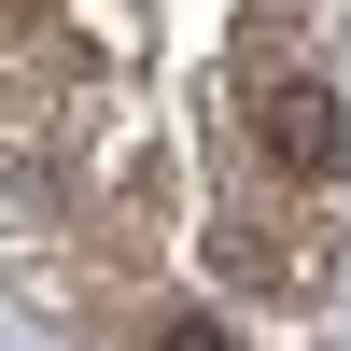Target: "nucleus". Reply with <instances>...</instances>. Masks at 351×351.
Listing matches in <instances>:
<instances>
[{
    "mask_svg": "<svg viewBox=\"0 0 351 351\" xmlns=\"http://www.w3.org/2000/svg\"><path fill=\"white\" fill-rule=\"evenodd\" d=\"M253 141H267V155L295 169V183H337V169H351V112H337L324 84H309V71L253 84Z\"/></svg>",
    "mask_w": 351,
    "mask_h": 351,
    "instance_id": "f257e3e1",
    "label": "nucleus"
},
{
    "mask_svg": "<svg viewBox=\"0 0 351 351\" xmlns=\"http://www.w3.org/2000/svg\"><path fill=\"white\" fill-rule=\"evenodd\" d=\"M155 351H225V324H197V309H169V337Z\"/></svg>",
    "mask_w": 351,
    "mask_h": 351,
    "instance_id": "f03ea898",
    "label": "nucleus"
}]
</instances>
